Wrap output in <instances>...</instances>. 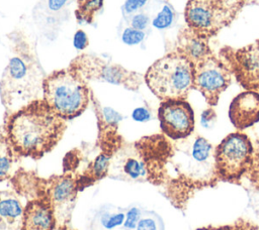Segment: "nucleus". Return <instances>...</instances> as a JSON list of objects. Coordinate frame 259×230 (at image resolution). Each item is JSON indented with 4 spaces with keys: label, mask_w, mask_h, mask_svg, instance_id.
I'll return each instance as SVG.
<instances>
[{
    "label": "nucleus",
    "mask_w": 259,
    "mask_h": 230,
    "mask_svg": "<svg viewBox=\"0 0 259 230\" xmlns=\"http://www.w3.org/2000/svg\"><path fill=\"white\" fill-rule=\"evenodd\" d=\"M125 219V208L114 205H103L96 210L90 224V230H115L122 227Z\"/></svg>",
    "instance_id": "nucleus-17"
},
{
    "label": "nucleus",
    "mask_w": 259,
    "mask_h": 230,
    "mask_svg": "<svg viewBox=\"0 0 259 230\" xmlns=\"http://www.w3.org/2000/svg\"><path fill=\"white\" fill-rule=\"evenodd\" d=\"M69 67L76 70L86 81L107 82L133 91H137L145 81L140 73L128 71L118 64L109 63L91 54H79L72 60Z\"/></svg>",
    "instance_id": "nucleus-6"
},
{
    "label": "nucleus",
    "mask_w": 259,
    "mask_h": 230,
    "mask_svg": "<svg viewBox=\"0 0 259 230\" xmlns=\"http://www.w3.org/2000/svg\"><path fill=\"white\" fill-rule=\"evenodd\" d=\"M172 21H173V11L169 6L165 5L153 20V25L158 29H164L170 26Z\"/></svg>",
    "instance_id": "nucleus-26"
},
{
    "label": "nucleus",
    "mask_w": 259,
    "mask_h": 230,
    "mask_svg": "<svg viewBox=\"0 0 259 230\" xmlns=\"http://www.w3.org/2000/svg\"><path fill=\"white\" fill-rule=\"evenodd\" d=\"M56 217L51 205L42 201H31L24 208L22 230H53Z\"/></svg>",
    "instance_id": "nucleus-15"
},
{
    "label": "nucleus",
    "mask_w": 259,
    "mask_h": 230,
    "mask_svg": "<svg viewBox=\"0 0 259 230\" xmlns=\"http://www.w3.org/2000/svg\"><path fill=\"white\" fill-rule=\"evenodd\" d=\"M24 208L18 197L10 191H0V230H19Z\"/></svg>",
    "instance_id": "nucleus-16"
},
{
    "label": "nucleus",
    "mask_w": 259,
    "mask_h": 230,
    "mask_svg": "<svg viewBox=\"0 0 259 230\" xmlns=\"http://www.w3.org/2000/svg\"><path fill=\"white\" fill-rule=\"evenodd\" d=\"M75 16L79 24L92 23L95 14L102 8L103 0H76Z\"/></svg>",
    "instance_id": "nucleus-19"
},
{
    "label": "nucleus",
    "mask_w": 259,
    "mask_h": 230,
    "mask_svg": "<svg viewBox=\"0 0 259 230\" xmlns=\"http://www.w3.org/2000/svg\"><path fill=\"white\" fill-rule=\"evenodd\" d=\"M144 79L161 101L186 100L193 89V65L177 50L172 51L152 64Z\"/></svg>",
    "instance_id": "nucleus-4"
},
{
    "label": "nucleus",
    "mask_w": 259,
    "mask_h": 230,
    "mask_svg": "<svg viewBox=\"0 0 259 230\" xmlns=\"http://www.w3.org/2000/svg\"><path fill=\"white\" fill-rule=\"evenodd\" d=\"M215 120H217V114L212 108H207L201 113L200 123L204 128L212 127Z\"/></svg>",
    "instance_id": "nucleus-29"
},
{
    "label": "nucleus",
    "mask_w": 259,
    "mask_h": 230,
    "mask_svg": "<svg viewBox=\"0 0 259 230\" xmlns=\"http://www.w3.org/2000/svg\"><path fill=\"white\" fill-rule=\"evenodd\" d=\"M229 230H259V226L246 220H238L234 224L229 225Z\"/></svg>",
    "instance_id": "nucleus-32"
},
{
    "label": "nucleus",
    "mask_w": 259,
    "mask_h": 230,
    "mask_svg": "<svg viewBox=\"0 0 259 230\" xmlns=\"http://www.w3.org/2000/svg\"><path fill=\"white\" fill-rule=\"evenodd\" d=\"M144 209L138 205H130L125 208V219L121 227L122 230H135L141 217Z\"/></svg>",
    "instance_id": "nucleus-21"
},
{
    "label": "nucleus",
    "mask_w": 259,
    "mask_h": 230,
    "mask_svg": "<svg viewBox=\"0 0 259 230\" xmlns=\"http://www.w3.org/2000/svg\"><path fill=\"white\" fill-rule=\"evenodd\" d=\"M176 50L185 56L193 66L212 55L208 38L194 32L187 26L181 30L177 37Z\"/></svg>",
    "instance_id": "nucleus-14"
},
{
    "label": "nucleus",
    "mask_w": 259,
    "mask_h": 230,
    "mask_svg": "<svg viewBox=\"0 0 259 230\" xmlns=\"http://www.w3.org/2000/svg\"><path fill=\"white\" fill-rule=\"evenodd\" d=\"M15 157L17 155L14 153L4 132L0 136V182L10 177Z\"/></svg>",
    "instance_id": "nucleus-18"
},
{
    "label": "nucleus",
    "mask_w": 259,
    "mask_h": 230,
    "mask_svg": "<svg viewBox=\"0 0 259 230\" xmlns=\"http://www.w3.org/2000/svg\"><path fill=\"white\" fill-rule=\"evenodd\" d=\"M66 127V120L38 99L7 116L4 131L17 156L37 159L58 144Z\"/></svg>",
    "instance_id": "nucleus-1"
},
{
    "label": "nucleus",
    "mask_w": 259,
    "mask_h": 230,
    "mask_svg": "<svg viewBox=\"0 0 259 230\" xmlns=\"http://www.w3.org/2000/svg\"><path fill=\"white\" fill-rule=\"evenodd\" d=\"M77 183L69 176L57 178L49 190L51 206L56 220L65 221L72 212L77 197Z\"/></svg>",
    "instance_id": "nucleus-13"
},
{
    "label": "nucleus",
    "mask_w": 259,
    "mask_h": 230,
    "mask_svg": "<svg viewBox=\"0 0 259 230\" xmlns=\"http://www.w3.org/2000/svg\"><path fill=\"white\" fill-rule=\"evenodd\" d=\"M42 99L60 117L70 120L86 110L90 90L87 81L76 70L68 67L46 77Z\"/></svg>",
    "instance_id": "nucleus-3"
},
{
    "label": "nucleus",
    "mask_w": 259,
    "mask_h": 230,
    "mask_svg": "<svg viewBox=\"0 0 259 230\" xmlns=\"http://www.w3.org/2000/svg\"><path fill=\"white\" fill-rule=\"evenodd\" d=\"M158 118L162 132L173 140L186 138L194 130V112L186 100L162 101Z\"/></svg>",
    "instance_id": "nucleus-10"
},
{
    "label": "nucleus",
    "mask_w": 259,
    "mask_h": 230,
    "mask_svg": "<svg viewBox=\"0 0 259 230\" xmlns=\"http://www.w3.org/2000/svg\"><path fill=\"white\" fill-rule=\"evenodd\" d=\"M256 213H257V215H258V216H259V206H258V209H257V210H256Z\"/></svg>",
    "instance_id": "nucleus-35"
},
{
    "label": "nucleus",
    "mask_w": 259,
    "mask_h": 230,
    "mask_svg": "<svg viewBox=\"0 0 259 230\" xmlns=\"http://www.w3.org/2000/svg\"><path fill=\"white\" fill-rule=\"evenodd\" d=\"M132 117L136 121L146 122V121H149L151 119V113H150V111L147 108L139 107V108H136L133 111Z\"/></svg>",
    "instance_id": "nucleus-33"
},
{
    "label": "nucleus",
    "mask_w": 259,
    "mask_h": 230,
    "mask_svg": "<svg viewBox=\"0 0 259 230\" xmlns=\"http://www.w3.org/2000/svg\"><path fill=\"white\" fill-rule=\"evenodd\" d=\"M252 186L259 190V149L254 150L252 162L245 175Z\"/></svg>",
    "instance_id": "nucleus-25"
},
{
    "label": "nucleus",
    "mask_w": 259,
    "mask_h": 230,
    "mask_svg": "<svg viewBox=\"0 0 259 230\" xmlns=\"http://www.w3.org/2000/svg\"><path fill=\"white\" fill-rule=\"evenodd\" d=\"M220 54L246 91L259 93V39L240 48L226 46Z\"/></svg>",
    "instance_id": "nucleus-8"
},
{
    "label": "nucleus",
    "mask_w": 259,
    "mask_h": 230,
    "mask_svg": "<svg viewBox=\"0 0 259 230\" xmlns=\"http://www.w3.org/2000/svg\"><path fill=\"white\" fill-rule=\"evenodd\" d=\"M215 4L229 16L233 21L240 10L243 8L246 0H213Z\"/></svg>",
    "instance_id": "nucleus-24"
},
{
    "label": "nucleus",
    "mask_w": 259,
    "mask_h": 230,
    "mask_svg": "<svg viewBox=\"0 0 259 230\" xmlns=\"http://www.w3.org/2000/svg\"><path fill=\"white\" fill-rule=\"evenodd\" d=\"M184 17L189 29L207 38L232 22L213 0H187Z\"/></svg>",
    "instance_id": "nucleus-9"
},
{
    "label": "nucleus",
    "mask_w": 259,
    "mask_h": 230,
    "mask_svg": "<svg viewBox=\"0 0 259 230\" xmlns=\"http://www.w3.org/2000/svg\"><path fill=\"white\" fill-rule=\"evenodd\" d=\"M73 44L78 50L85 49L89 44V39L86 32L83 30H77L73 37Z\"/></svg>",
    "instance_id": "nucleus-28"
},
{
    "label": "nucleus",
    "mask_w": 259,
    "mask_h": 230,
    "mask_svg": "<svg viewBox=\"0 0 259 230\" xmlns=\"http://www.w3.org/2000/svg\"><path fill=\"white\" fill-rule=\"evenodd\" d=\"M135 230H164V223L156 212L144 209Z\"/></svg>",
    "instance_id": "nucleus-20"
},
{
    "label": "nucleus",
    "mask_w": 259,
    "mask_h": 230,
    "mask_svg": "<svg viewBox=\"0 0 259 230\" xmlns=\"http://www.w3.org/2000/svg\"><path fill=\"white\" fill-rule=\"evenodd\" d=\"M145 162L136 148L119 149L111 156L107 176L123 182H142L146 179Z\"/></svg>",
    "instance_id": "nucleus-11"
},
{
    "label": "nucleus",
    "mask_w": 259,
    "mask_h": 230,
    "mask_svg": "<svg viewBox=\"0 0 259 230\" xmlns=\"http://www.w3.org/2000/svg\"><path fill=\"white\" fill-rule=\"evenodd\" d=\"M115 230H122V229H121V228H119V229H115Z\"/></svg>",
    "instance_id": "nucleus-36"
},
{
    "label": "nucleus",
    "mask_w": 259,
    "mask_h": 230,
    "mask_svg": "<svg viewBox=\"0 0 259 230\" xmlns=\"http://www.w3.org/2000/svg\"><path fill=\"white\" fill-rule=\"evenodd\" d=\"M197 230H229V225H227V226H220V227H213V226H208V227L198 228Z\"/></svg>",
    "instance_id": "nucleus-34"
},
{
    "label": "nucleus",
    "mask_w": 259,
    "mask_h": 230,
    "mask_svg": "<svg viewBox=\"0 0 259 230\" xmlns=\"http://www.w3.org/2000/svg\"><path fill=\"white\" fill-rule=\"evenodd\" d=\"M144 37H145L144 31L135 29L133 27H128L124 29L121 39L127 45H136V44H139L144 39Z\"/></svg>",
    "instance_id": "nucleus-27"
},
{
    "label": "nucleus",
    "mask_w": 259,
    "mask_h": 230,
    "mask_svg": "<svg viewBox=\"0 0 259 230\" xmlns=\"http://www.w3.org/2000/svg\"><path fill=\"white\" fill-rule=\"evenodd\" d=\"M148 0H126L122 6V10L126 14H132L142 8Z\"/></svg>",
    "instance_id": "nucleus-31"
},
{
    "label": "nucleus",
    "mask_w": 259,
    "mask_h": 230,
    "mask_svg": "<svg viewBox=\"0 0 259 230\" xmlns=\"http://www.w3.org/2000/svg\"><path fill=\"white\" fill-rule=\"evenodd\" d=\"M7 36L12 40L13 55L0 79V98L6 117L28 103L42 99L44 81L47 77L25 36L17 31Z\"/></svg>",
    "instance_id": "nucleus-2"
},
{
    "label": "nucleus",
    "mask_w": 259,
    "mask_h": 230,
    "mask_svg": "<svg viewBox=\"0 0 259 230\" xmlns=\"http://www.w3.org/2000/svg\"><path fill=\"white\" fill-rule=\"evenodd\" d=\"M231 81L232 73L228 66L213 54L193 66V88L201 93L210 106L218 104Z\"/></svg>",
    "instance_id": "nucleus-7"
},
{
    "label": "nucleus",
    "mask_w": 259,
    "mask_h": 230,
    "mask_svg": "<svg viewBox=\"0 0 259 230\" xmlns=\"http://www.w3.org/2000/svg\"><path fill=\"white\" fill-rule=\"evenodd\" d=\"M229 118L237 130H244L259 121V93L244 91L237 95L229 107Z\"/></svg>",
    "instance_id": "nucleus-12"
},
{
    "label": "nucleus",
    "mask_w": 259,
    "mask_h": 230,
    "mask_svg": "<svg viewBox=\"0 0 259 230\" xmlns=\"http://www.w3.org/2000/svg\"><path fill=\"white\" fill-rule=\"evenodd\" d=\"M72 0H39L40 7L47 15H60Z\"/></svg>",
    "instance_id": "nucleus-23"
},
{
    "label": "nucleus",
    "mask_w": 259,
    "mask_h": 230,
    "mask_svg": "<svg viewBox=\"0 0 259 230\" xmlns=\"http://www.w3.org/2000/svg\"><path fill=\"white\" fill-rule=\"evenodd\" d=\"M254 150L251 139L245 133L234 132L227 135L213 150L219 181L239 183L252 162Z\"/></svg>",
    "instance_id": "nucleus-5"
},
{
    "label": "nucleus",
    "mask_w": 259,
    "mask_h": 230,
    "mask_svg": "<svg viewBox=\"0 0 259 230\" xmlns=\"http://www.w3.org/2000/svg\"><path fill=\"white\" fill-rule=\"evenodd\" d=\"M148 24H149V17L144 13H139L132 17L131 25L135 29L143 31L148 26Z\"/></svg>",
    "instance_id": "nucleus-30"
},
{
    "label": "nucleus",
    "mask_w": 259,
    "mask_h": 230,
    "mask_svg": "<svg viewBox=\"0 0 259 230\" xmlns=\"http://www.w3.org/2000/svg\"><path fill=\"white\" fill-rule=\"evenodd\" d=\"M110 158L111 156L106 154L105 152L100 153L93 161L91 165V174L94 176L96 179L103 178L104 176L107 175L109 163H110Z\"/></svg>",
    "instance_id": "nucleus-22"
}]
</instances>
